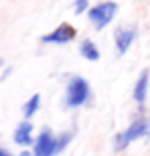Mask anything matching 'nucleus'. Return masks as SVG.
<instances>
[{
	"label": "nucleus",
	"instance_id": "nucleus-1",
	"mask_svg": "<svg viewBox=\"0 0 150 156\" xmlns=\"http://www.w3.org/2000/svg\"><path fill=\"white\" fill-rule=\"evenodd\" d=\"M150 134V120L144 116L132 120V124L124 130V132H118L112 140V146H114V152H124L128 146L136 142L140 138H146Z\"/></svg>",
	"mask_w": 150,
	"mask_h": 156
},
{
	"label": "nucleus",
	"instance_id": "nucleus-2",
	"mask_svg": "<svg viewBox=\"0 0 150 156\" xmlns=\"http://www.w3.org/2000/svg\"><path fill=\"white\" fill-rule=\"evenodd\" d=\"M91 95V87H89V81L85 77L75 75L69 79L67 83V89H65V108H81V105L87 104V99Z\"/></svg>",
	"mask_w": 150,
	"mask_h": 156
},
{
	"label": "nucleus",
	"instance_id": "nucleus-3",
	"mask_svg": "<svg viewBox=\"0 0 150 156\" xmlns=\"http://www.w3.org/2000/svg\"><path fill=\"white\" fill-rule=\"evenodd\" d=\"M118 10H120V4H118V2L105 0V2H99V4L91 6V8L87 10V18H89V23H91V27L95 30H104L116 18Z\"/></svg>",
	"mask_w": 150,
	"mask_h": 156
},
{
	"label": "nucleus",
	"instance_id": "nucleus-4",
	"mask_svg": "<svg viewBox=\"0 0 150 156\" xmlns=\"http://www.w3.org/2000/svg\"><path fill=\"white\" fill-rule=\"evenodd\" d=\"M55 154H59L57 134H53L51 128L45 126L33 142V156H55Z\"/></svg>",
	"mask_w": 150,
	"mask_h": 156
},
{
	"label": "nucleus",
	"instance_id": "nucleus-5",
	"mask_svg": "<svg viewBox=\"0 0 150 156\" xmlns=\"http://www.w3.org/2000/svg\"><path fill=\"white\" fill-rule=\"evenodd\" d=\"M138 37V29L136 24H122V27H116L114 30V45L118 55H126L130 51V47L134 45V41Z\"/></svg>",
	"mask_w": 150,
	"mask_h": 156
},
{
	"label": "nucleus",
	"instance_id": "nucleus-6",
	"mask_svg": "<svg viewBox=\"0 0 150 156\" xmlns=\"http://www.w3.org/2000/svg\"><path fill=\"white\" fill-rule=\"evenodd\" d=\"M77 37V29L69 23H61L57 29H53L51 33L41 37V43L45 45H67Z\"/></svg>",
	"mask_w": 150,
	"mask_h": 156
},
{
	"label": "nucleus",
	"instance_id": "nucleus-7",
	"mask_svg": "<svg viewBox=\"0 0 150 156\" xmlns=\"http://www.w3.org/2000/svg\"><path fill=\"white\" fill-rule=\"evenodd\" d=\"M148 87H150V69H142L132 89V98L138 104V108H144L146 99H148Z\"/></svg>",
	"mask_w": 150,
	"mask_h": 156
},
{
	"label": "nucleus",
	"instance_id": "nucleus-8",
	"mask_svg": "<svg viewBox=\"0 0 150 156\" xmlns=\"http://www.w3.org/2000/svg\"><path fill=\"white\" fill-rule=\"evenodd\" d=\"M33 124H30L29 120L20 122L16 128H14V134H12V140H14V144L16 146H23V148H27V146H30L33 142H35V138H33Z\"/></svg>",
	"mask_w": 150,
	"mask_h": 156
},
{
	"label": "nucleus",
	"instance_id": "nucleus-9",
	"mask_svg": "<svg viewBox=\"0 0 150 156\" xmlns=\"http://www.w3.org/2000/svg\"><path fill=\"white\" fill-rule=\"evenodd\" d=\"M79 53H81V57L87 59V61H99V57H102V53H99L98 45L93 43L91 39H83L79 43Z\"/></svg>",
	"mask_w": 150,
	"mask_h": 156
},
{
	"label": "nucleus",
	"instance_id": "nucleus-10",
	"mask_svg": "<svg viewBox=\"0 0 150 156\" xmlns=\"http://www.w3.org/2000/svg\"><path fill=\"white\" fill-rule=\"evenodd\" d=\"M39 108H41V95H39V93H35V95H30V98L24 101V105H23V116H24V120L35 118V114L39 112Z\"/></svg>",
	"mask_w": 150,
	"mask_h": 156
},
{
	"label": "nucleus",
	"instance_id": "nucleus-11",
	"mask_svg": "<svg viewBox=\"0 0 150 156\" xmlns=\"http://www.w3.org/2000/svg\"><path fill=\"white\" fill-rule=\"evenodd\" d=\"M73 136H75V130H65V132H61V134H57V148H59V152H63L67 146L71 144V140H73Z\"/></svg>",
	"mask_w": 150,
	"mask_h": 156
},
{
	"label": "nucleus",
	"instance_id": "nucleus-12",
	"mask_svg": "<svg viewBox=\"0 0 150 156\" xmlns=\"http://www.w3.org/2000/svg\"><path fill=\"white\" fill-rule=\"evenodd\" d=\"M89 10V0H75L73 2V12L77 16H81L83 12Z\"/></svg>",
	"mask_w": 150,
	"mask_h": 156
},
{
	"label": "nucleus",
	"instance_id": "nucleus-13",
	"mask_svg": "<svg viewBox=\"0 0 150 156\" xmlns=\"http://www.w3.org/2000/svg\"><path fill=\"white\" fill-rule=\"evenodd\" d=\"M0 156H12V152H10V150H6V148H2V146H0Z\"/></svg>",
	"mask_w": 150,
	"mask_h": 156
},
{
	"label": "nucleus",
	"instance_id": "nucleus-14",
	"mask_svg": "<svg viewBox=\"0 0 150 156\" xmlns=\"http://www.w3.org/2000/svg\"><path fill=\"white\" fill-rule=\"evenodd\" d=\"M18 156H33V152H29V150H23Z\"/></svg>",
	"mask_w": 150,
	"mask_h": 156
},
{
	"label": "nucleus",
	"instance_id": "nucleus-15",
	"mask_svg": "<svg viewBox=\"0 0 150 156\" xmlns=\"http://www.w3.org/2000/svg\"><path fill=\"white\" fill-rule=\"evenodd\" d=\"M146 140H148V144H150V134H148V136H146Z\"/></svg>",
	"mask_w": 150,
	"mask_h": 156
},
{
	"label": "nucleus",
	"instance_id": "nucleus-16",
	"mask_svg": "<svg viewBox=\"0 0 150 156\" xmlns=\"http://www.w3.org/2000/svg\"><path fill=\"white\" fill-rule=\"evenodd\" d=\"M0 67H2V59H0Z\"/></svg>",
	"mask_w": 150,
	"mask_h": 156
}]
</instances>
